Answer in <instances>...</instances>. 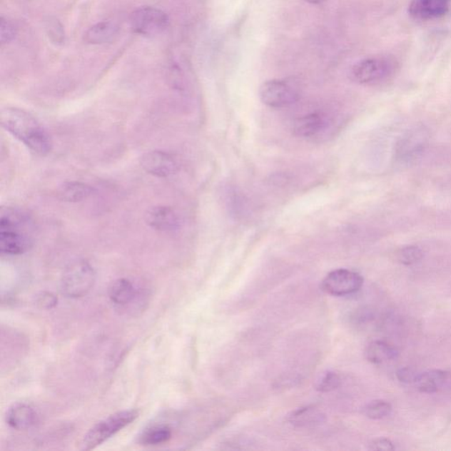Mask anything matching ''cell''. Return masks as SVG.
<instances>
[{"mask_svg": "<svg viewBox=\"0 0 451 451\" xmlns=\"http://www.w3.org/2000/svg\"><path fill=\"white\" fill-rule=\"evenodd\" d=\"M141 165L148 174L165 178L178 171L179 164L176 157L165 151H150L143 155Z\"/></svg>", "mask_w": 451, "mask_h": 451, "instance_id": "cell-9", "label": "cell"}, {"mask_svg": "<svg viewBox=\"0 0 451 451\" xmlns=\"http://www.w3.org/2000/svg\"><path fill=\"white\" fill-rule=\"evenodd\" d=\"M16 35V29L12 22L6 20V19L1 18V43L7 44L11 42Z\"/></svg>", "mask_w": 451, "mask_h": 451, "instance_id": "cell-26", "label": "cell"}, {"mask_svg": "<svg viewBox=\"0 0 451 451\" xmlns=\"http://www.w3.org/2000/svg\"><path fill=\"white\" fill-rule=\"evenodd\" d=\"M39 420L36 410L28 404H14L6 412V422L14 430H29L35 427Z\"/></svg>", "mask_w": 451, "mask_h": 451, "instance_id": "cell-13", "label": "cell"}, {"mask_svg": "<svg viewBox=\"0 0 451 451\" xmlns=\"http://www.w3.org/2000/svg\"><path fill=\"white\" fill-rule=\"evenodd\" d=\"M451 0H412L408 12L420 21L434 20L449 12Z\"/></svg>", "mask_w": 451, "mask_h": 451, "instance_id": "cell-11", "label": "cell"}, {"mask_svg": "<svg viewBox=\"0 0 451 451\" xmlns=\"http://www.w3.org/2000/svg\"><path fill=\"white\" fill-rule=\"evenodd\" d=\"M118 32V26L111 21H101L85 33L84 40L90 44H101L114 39Z\"/></svg>", "mask_w": 451, "mask_h": 451, "instance_id": "cell-19", "label": "cell"}, {"mask_svg": "<svg viewBox=\"0 0 451 451\" xmlns=\"http://www.w3.org/2000/svg\"><path fill=\"white\" fill-rule=\"evenodd\" d=\"M423 251L418 246H407L397 251V259L402 265H412L422 260Z\"/></svg>", "mask_w": 451, "mask_h": 451, "instance_id": "cell-23", "label": "cell"}, {"mask_svg": "<svg viewBox=\"0 0 451 451\" xmlns=\"http://www.w3.org/2000/svg\"><path fill=\"white\" fill-rule=\"evenodd\" d=\"M138 415H140V412L136 409L123 410L101 420L85 435L82 440L81 449L83 450L96 449L97 446L103 445L113 435L129 426L138 418Z\"/></svg>", "mask_w": 451, "mask_h": 451, "instance_id": "cell-3", "label": "cell"}, {"mask_svg": "<svg viewBox=\"0 0 451 451\" xmlns=\"http://www.w3.org/2000/svg\"><path fill=\"white\" fill-rule=\"evenodd\" d=\"M417 389L424 393H435L451 385V373L449 371L434 370L416 375L415 382Z\"/></svg>", "mask_w": 451, "mask_h": 451, "instance_id": "cell-14", "label": "cell"}, {"mask_svg": "<svg viewBox=\"0 0 451 451\" xmlns=\"http://www.w3.org/2000/svg\"><path fill=\"white\" fill-rule=\"evenodd\" d=\"M365 356L368 362L381 364L397 359L398 352L396 348L385 341L375 340L367 345Z\"/></svg>", "mask_w": 451, "mask_h": 451, "instance_id": "cell-18", "label": "cell"}, {"mask_svg": "<svg viewBox=\"0 0 451 451\" xmlns=\"http://www.w3.org/2000/svg\"><path fill=\"white\" fill-rule=\"evenodd\" d=\"M146 221L150 228L160 232L176 231L180 225L175 210L166 206H157L150 209L146 213Z\"/></svg>", "mask_w": 451, "mask_h": 451, "instance_id": "cell-12", "label": "cell"}, {"mask_svg": "<svg viewBox=\"0 0 451 451\" xmlns=\"http://www.w3.org/2000/svg\"><path fill=\"white\" fill-rule=\"evenodd\" d=\"M392 405L385 400H375L363 408L364 415L371 420H381L392 412Z\"/></svg>", "mask_w": 451, "mask_h": 451, "instance_id": "cell-22", "label": "cell"}, {"mask_svg": "<svg viewBox=\"0 0 451 451\" xmlns=\"http://www.w3.org/2000/svg\"><path fill=\"white\" fill-rule=\"evenodd\" d=\"M137 295V289L134 284L126 278L112 282L108 288V297L111 303L118 308H126L133 303Z\"/></svg>", "mask_w": 451, "mask_h": 451, "instance_id": "cell-15", "label": "cell"}, {"mask_svg": "<svg viewBox=\"0 0 451 451\" xmlns=\"http://www.w3.org/2000/svg\"><path fill=\"white\" fill-rule=\"evenodd\" d=\"M1 125L14 137L39 156L51 151L50 135L39 120L21 108L7 107L1 111Z\"/></svg>", "mask_w": 451, "mask_h": 451, "instance_id": "cell-1", "label": "cell"}, {"mask_svg": "<svg viewBox=\"0 0 451 451\" xmlns=\"http://www.w3.org/2000/svg\"><path fill=\"white\" fill-rule=\"evenodd\" d=\"M397 69L394 60L387 58H370L362 60L351 70V77L357 83L373 85L392 77Z\"/></svg>", "mask_w": 451, "mask_h": 451, "instance_id": "cell-5", "label": "cell"}, {"mask_svg": "<svg viewBox=\"0 0 451 451\" xmlns=\"http://www.w3.org/2000/svg\"><path fill=\"white\" fill-rule=\"evenodd\" d=\"M370 449L375 450H394L395 446L390 440L379 438L372 442Z\"/></svg>", "mask_w": 451, "mask_h": 451, "instance_id": "cell-28", "label": "cell"}, {"mask_svg": "<svg viewBox=\"0 0 451 451\" xmlns=\"http://www.w3.org/2000/svg\"><path fill=\"white\" fill-rule=\"evenodd\" d=\"M303 1L310 3V4H320L324 1V0H303Z\"/></svg>", "mask_w": 451, "mask_h": 451, "instance_id": "cell-29", "label": "cell"}, {"mask_svg": "<svg viewBox=\"0 0 451 451\" xmlns=\"http://www.w3.org/2000/svg\"><path fill=\"white\" fill-rule=\"evenodd\" d=\"M96 280V270L90 263L86 260L75 261L67 266L63 273L61 291L69 298H81L92 290Z\"/></svg>", "mask_w": 451, "mask_h": 451, "instance_id": "cell-4", "label": "cell"}, {"mask_svg": "<svg viewBox=\"0 0 451 451\" xmlns=\"http://www.w3.org/2000/svg\"><path fill=\"white\" fill-rule=\"evenodd\" d=\"M326 123L325 116L321 113H310L296 120L294 133L298 137H313L325 129Z\"/></svg>", "mask_w": 451, "mask_h": 451, "instance_id": "cell-16", "label": "cell"}, {"mask_svg": "<svg viewBox=\"0 0 451 451\" xmlns=\"http://www.w3.org/2000/svg\"><path fill=\"white\" fill-rule=\"evenodd\" d=\"M427 133L423 127L412 129L397 143L396 155L398 160L408 161L420 155L427 146Z\"/></svg>", "mask_w": 451, "mask_h": 451, "instance_id": "cell-10", "label": "cell"}, {"mask_svg": "<svg viewBox=\"0 0 451 451\" xmlns=\"http://www.w3.org/2000/svg\"><path fill=\"white\" fill-rule=\"evenodd\" d=\"M32 221L21 209L6 208L0 216V253L18 255L27 253L32 247Z\"/></svg>", "mask_w": 451, "mask_h": 451, "instance_id": "cell-2", "label": "cell"}, {"mask_svg": "<svg viewBox=\"0 0 451 451\" xmlns=\"http://www.w3.org/2000/svg\"><path fill=\"white\" fill-rule=\"evenodd\" d=\"M93 193V188L81 182H67L59 187L58 195L61 201L76 203L85 201Z\"/></svg>", "mask_w": 451, "mask_h": 451, "instance_id": "cell-20", "label": "cell"}, {"mask_svg": "<svg viewBox=\"0 0 451 451\" xmlns=\"http://www.w3.org/2000/svg\"><path fill=\"white\" fill-rule=\"evenodd\" d=\"M131 27L138 35L156 36L168 28L169 20L166 13L156 7L144 6L131 14Z\"/></svg>", "mask_w": 451, "mask_h": 451, "instance_id": "cell-6", "label": "cell"}, {"mask_svg": "<svg viewBox=\"0 0 451 451\" xmlns=\"http://www.w3.org/2000/svg\"><path fill=\"white\" fill-rule=\"evenodd\" d=\"M363 281V278L358 273L348 269H337L327 274L322 282V289L330 295L345 296L359 291Z\"/></svg>", "mask_w": 451, "mask_h": 451, "instance_id": "cell-7", "label": "cell"}, {"mask_svg": "<svg viewBox=\"0 0 451 451\" xmlns=\"http://www.w3.org/2000/svg\"><path fill=\"white\" fill-rule=\"evenodd\" d=\"M288 420L297 427H313L324 422L325 415L317 407H305L291 412Z\"/></svg>", "mask_w": 451, "mask_h": 451, "instance_id": "cell-17", "label": "cell"}, {"mask_svg": "<svg viewBox=\"0 0 451 451\" xmlns=\"http://www.w3.org/2000/svg\"><path fill=\"white\" fill-rule=\"evenodd\" d=\"M173 432L167 425H155L142 432L138 441L141 445L155 446L164 445L172 438Z\"/></svg>", "mask_w": 451, "mask_h": 451, "instance_id": "cell-21", "label": "cell"}, {"mask_svg": "<svg viewBox=\"0 0 451 451\" xmlns=\"http://www.w3.org/2000/svg\"><path fill=\"white\" fill-rule=\"evenodd\" d=\"M58 297L51 292H41L36 295V303L41 309L52 310L58 305Z\"/></svg>", "mask_w": 451, "mask_h": 451, "instance_id": "cell-25", "label": "cell"}, {"mask_svg": "<svg viewBox=\"0 0 451 451\" xmlns=\"http://www.w3.org/2000/svg\"><path fill=\"white\" fill-rule=\"evenodd\" d=\"M263 103L270 108H281L296 103L299 93L288 81L273 80L265 82L259 91Z\"/></svg>", "mask_w": 451, "mask_h": 451, "instance_id": "cell-8", "label": "cell"}, {"mask_svg": "<svg viewBox=\"0 0 451 451\" xmlns=\"http://www.w3.org/2000/svg\"><path fill=\"white\" fill-rule=\"evenodd\" d=\"M341 385V378L336 372L328 371L323 375L317 383V389L319 392L327 393L333 392Z\"/></svg>", "mask_w": 451, "mask_h": 451, "instance_id": "cell-24", "label": "cell"}, {"mask_svg": "<svg viewBox=\"0 0 451 451\" xmlns=\"http://www.w3.org/2000/svg\"><path fill=\"white\" fill-rule=\"evenodd\" d=\"M396 375L398 380L405 383H413L417 375L415 372L409 368H400L397 371Z\"/></svg>", "mask_w": 451, "mask_h": 451, "instance_id": "cell-27", "label": "cell"}]
</instances>
